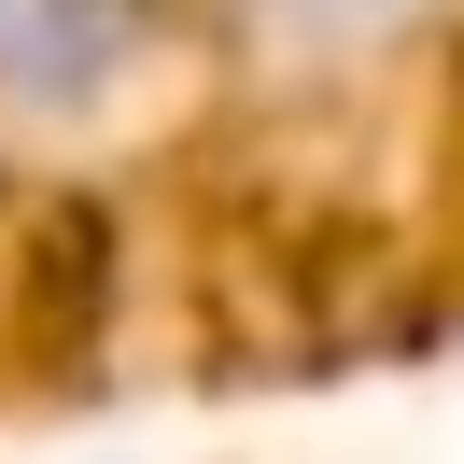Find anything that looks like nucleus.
<instances>
[{
    "mask_svg": "<svg viewBox=\"0 0 464 464\" xmlns=\"http://www.w3.org/2000/svg\"><path fill=\"white\" fill-rule=\"evenodd\" d=\"M169 0H0V113L14 127H71L141 71Z\"/></svg>",
    "mask_w": 464,
    "mask_h": 464,
    "instance_id": "f257e3e1",
    "label": "nucleus"
},
{
    "mask_svg": "<svg viewBox=\"0 0 464 464\" xmlns=\"http://www.w3.org/2000/svg\"><path fill=\"white\" fill-rule=\"evenodd\" d=\"M239 29V57H267V71H366V57H394V43H422L450 0H211Z\"/></svg>",
    "mask_w": 464,
    "mask_h": 464,
    "instance_id": "f03ea898",
    "label": "nucleus"
}]
</instances>
